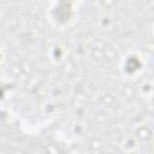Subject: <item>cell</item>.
<instances>
[{"mask_svg":"<svg viewBox=\"0 0 154 154\" xmlns=\"http://www.w3.org/2000/svg\"><path fill=\"white\" fill-rule=\"evenodd\" d=\"M70 142L55 123L30 124L10 109H0V153H69Z\"/></svg>","mask_w":154,"mask_h":154,"instance_id":"6da1fadb","label":"cell"}]
</instances>
